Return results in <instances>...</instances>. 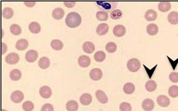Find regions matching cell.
<instances>
[{"label":"cell","mask_w":178,"mask_h":111,"mask_svg":"<svg viewBox=\"0 0 178 111\" xmlns=\"http://www.w3.org/2000/svg\"><path fill=\"white\" fill-rule=\"evenodd\" d=\"M81 21H82V18L80 15L76 12H71L67 15L66 19H65V23L67 26L69 27H76L79 26Z\"/></svg>","instance_id":"obj_1"},{"label":"cell","mask_w":178,"mask_h":111,"mask_svg":"<svg viewBox=\"0 0 178 111\" xmlns=\"http://www.w3.org/2000/svg\"><path fill=\"white\" fill-rule=\"evenodd\" d=\"M127 67L132 72H138L140 68V62L137 58H131L127 63Z\"/></svg>","instance_id":"obj_2"},{"label":"cell","mask_w":178,"mask_h":111,"mask_svg":"<svg viewBox=\"0 0 178 111\" xmlns=\"http://www.w3.org/2000/svg\"><path fill=\"white\" fill-rule=\"evenodd\" d=\"M10 98L14 103H20L23 100L24 95L21 91H15L11 93Z\"/></svg>","instance_id":"obj_3"},{"label":"cell","mask_w":178,"mask_h":111,"mask_svg":"<svg viewBox=\"0 0 178 111\" xmlns=\"http://www.w3.org/2000/svg\"><path fill=\"white\" fill-rule=\"evenodd\" d=\"M6 63L10 64H17L19 61V56L17 53H10L5 58Z\"/></svg>","instance_id":"obj_4"},{"label":"cell","mask_w":178,"mask_h":111,"mask_svg":"<svg viewBox=\"0 0 178 111\" xmlns=\"http://www.w3.org/2000/svg\"><path fill=\"white\" fill-rule=\"evenodd\" d=\"M90 78H91L93 80H99L103 76V73L101 72V70L99 68H94L89 73Z\"/></svg>","instance_id":"obj_5"},{"label":"cell","mask_w":178,"mask_h":111,"mask_svg":"<svg viewBox=\"0 0 178 111\" xmlns=\"http://www.w3.org/2000/svg\"><path fill=\"white\" fill-rule=\"evenodd\" d=\"M126 32V29L123 25H117L113 28V34L115 36L121 37L125 35Z\"/></svg>","instance_id":"obj_6"},{"label":"cell","mask_w":178,"mask_h":111,"mask_svg":"<svg viewBox=\"0 0 178 111\" xmlns=\"http://www.w3.org/2000/svg\"><path fill=\"white\" fill-rule=\"evenodd\" d=\"M155 103L151 99H145L142 103V108L145 111H151L154 109Z\"/></svg>","instance_id":"obj_7"},{"label":"cell","mask_w":178,"mask_h":111,"mask_svg":"<svg viewBox=\"0 0 178 111\" xmlns=\"http://www.w3.org/2000/svg\"><path fill=\"white\" fill-rule=\"evenodd\" d=\"M38 58V52L34 49H30L26 54V60L29 63H34Z\"/></svg>","instance_id":"obj_8"},{"label":"cell","mask_w":178,"mask_h":111,"mask_svg":"<svg viewBox=\"0 0 178 111\" xmlns=\"http://www.w3.org/2000/svg\"><path fill=\"white\" fill-rule=\"evenodd\" d=\"M157 102L161 107H167L170 104V100L166 95H160L157 97Z\"/></svg>","instance_id":"obj_9"},{"label":"cell","mask_w":178,"mask_h":111,"mask_svg":"<svg viewBox=\"0 0 178 111\" xmlns=\"http://www.w3.org/2000/svg\"><path fill=\"white\" fill-rule=\"evenodd\" d=\"M39 94L40 96L45 99L49 98L52 96V89L48 86H43L39 89Z\"/></svg>","instance_id":"obj_10"},{"label":"cell","mask_w":178,"mask_h":111,"mask_svg":"<svg viewBox=\"0 0 178 111\" xmlns=\"http://www.w3.org/2000/svg\"><path fill=\"white\" fill-rule=\"evenodd\" d=\"M91 63L90 58L86 55H82L78 58V64L82 67H88Z\"/></svg>","instance_id":"obj_11"},{"label":"cell","mask_w":178,"mask_h":111,"mask_svg":"<svg viewBox=\"0 0 178 111\" xmlns=\"http://www.w3.org/2000/svg\"><path fill=\"white\" fill-rule=\"evenodd\" d=\"M97 100L101 104H106L108 101V98L105 92L101 90H97L95 92Z\"/></svg>","instance_id":"obj_12"},{"label":"cell","mask_w":178,"mask_h":111,"mask_svg":"<svg viewBox=\"0 0 178 111\" xmlns=\"http://www.w3.org/2000/svg\"><path fill=\"white\" fill-rule=\"evenodd\" d=\"M93 98L91 95H90L89 93H84L80 98V103L84 106H88V105L90 104V103L92 102Z\"/></svg>","instance_id":"obj_13"},{"label":"cell","mask_w":178,"mask_h":111,"mask_svg":"<svg viewBox=\"0 0 178 111\" xmlns=\"http://www.w3.org/2000/svg\"><path fill=\"white\" fill-rule=\"evenodd\" d=\"M158 17L157 12L153 9H149L148 10H147L145 14V18L146 20L147 21H154L156 19V18Z\"/></svg>","instance_id":"obj_14"},{"label":"cell","mask_w":178,"mask_h":111,"mask_svg":"<svg viewBox=\"0 0 178 111\" xmlns=\"http://www.w3.org/2000/svg\"><path fill=\"white\" fill-rule=\"evenodd\" d=\"M82 49L84 52L87 54H91L95 51V45L92 42L86 41L82 45Z\"/></svg>","instance_id":"obj_15"},{"label":"cell","mask_w":178,"mask_h":111,"mask_svg":"<svg viewBox=\"0 0 178 111\" xmlns=\"http://www.w3.org/2000/svg\"><path fill=\"white\" fill-rule=\"evenodd\" d=\"M64 15V10L61 8H56L52 11V17L56 20H60L63 18Z\"/></svg>","instance_id":"obj_16"},{"label":"cell","mask_w":178,"mask_h":111,"mask_svg":"<svg viewBox=\"0 0 178 111\" xmlns=\"http://www.w3.org/2000/svg\"><path fill=\"white\" fill-rule=\"evenodd\" d=\"M109 26L107 23H100L97 27V33L99 35H104L108 32Z\"/></svg>","instance_id":"obj_17"},{"label":"cell","mask_w":178,"mask_h":111,"mask_svg":"<svg viewBox=\"0 0 178 111\" xmlns=\"http://www.w3.org/2000/svg\"><path fill=\"white\" fill-rule=\"evenodd\" d=\"M28 47V42L26 39H21L18 40L15 45V47L19 51H22L26 49Z\"/></svg>","instance_id":"obj_18"},{"label":"cell","mask_w":178,"mask_h":111,"mask_svg":"<svg viewBox=\"0 0 178 111\" xmlns=\"http://www.w3.org/2000/svg\"><path fill=\"white\" fill-rule=\"evenodd\" d=\"M39 66L43 69H46L50 65V60L48 57H42L39 60Z\"/></svg>","instance_id":"obj_19"},{"label":"cell","mask_w":178,"mask_h":111,"mask_svg":"<svg viewBox=\"0 0 178 111\" xmlns=\"http://www.w3.org/2000/svg\"><path fill=\"white\" fill-rule=\"evenodd\" d=\"M168 21L171 24L176 25L178 23V12L176 11L171 12L168 15Z\"/></svg>","instance_id":"obj_20"},{"label":"cell","mask_w":178,"mask_h":111,"mask_svg":"<svg viewBox=\"0 0 178 111\" xmlns=\"http://www.w3.org/2000/svg\"><path fill=\"white\" fill-rule=\"evenodd\" d=\"M147 32L151 36L155 35L158 32V27L157 25L155 23L149 24L147 27Z\"/></svg>","instance_id":"obj_21"},{"label":"cell","mask_w":178,"mask_h":111,"mask_svg":"<svg viewBox=\"0 0 178 111\" xmlns=\"http://www.w3.org/2000/svg\"><path fill=\"white\" fill-rule=\"evenodd\" d=\"M171 8V4L169 2H160L158 4L159 10L165 12L168 11Z\"/></svg>","instance_id":"obj_22"},{"label":"cell","mask_w":178,"mask_h":111,"mask_svg":"<svg viewBox=\"0 0 178 111\" xmlns=\"http://www.w3.org/2000/svg\"><path fill=\"white\" fill-rule=\"evenodd\" d=\"M29 30L31 32L34 34L39 33L40 31V26L39 23L36 22V21H33L29 24Z\"/></svg>","instance_id":"obj_23"},{"label":"cell","mask_w":178,"mask_h":111,"mask_svg":"<svg viewBox=\"0 0 178 111\" xmlns=\"http://www.w3.org/2000/svg\"><path fill=\"white\" fill-rule=\"evenodd\" d=\"M66 108L68 111H77L78 109V103L75 100H70L67 101Z\"/></svg>","instance_id":"obj_24"},{"label":"cell","mask_w":178,"mask_h":111,"mask_svg":"<svg viewBox=\"0 0 178 111\" xmlns=\"http://www.w3.org/2000/svg\"><path fill=\"white\" fill-rule=\"evenodd\" d=\"M10 78L14 81H17V80H20L21 78V72H20V70L17 69H12L10 73Z\"/></svg>","instance_id":"obj_25"},{"label":"cell","mask_w":178,"mask_h":111,"mask_svg":"<svg viewBox=\"0 0 178 111\" xmlns=\"http://www.w3.org/2000/svg\"><path fill=\"white\" fill-rule=\"evenodd\" d=\"M135 91V86L134 84L131 82H127L123 86V91L126 94H132Z\"/></svg>","instance_id":"obj_26"},{"label":"cell","mask_w":178,"mask_h":111,"mask_svg":"<svg viewBox=\"0 0 178 111\" xmlns=\"http://www.w3.org/2000/svg\"><path fill=\"white\" fill-rule=\"evenodd\" d=\"M51 47L55 50H60L63 48V43L58 39L52 40L51 42Z\"/></svg>","instance_id":"obj_27"},{"label":"cell","mask_w":178,"mask_h":111,"mask_svg":"<svg viewBox=\"0 0 178 111\" xmlns=\"http://www.w3.org/2000/svg\"><path fill=\"white\" fill-rule=\"evenodd\" d=\"M14 15V11L11 8L6 7L2 10V16L5 18H10Z\"/></svg>","instance_id":"obj_28"},{"label":"cell","mask_w":178,"mask_h":111,"mask_svg":"<svg viewBox=\"0 0 178 111\" xmlns=\"http://www.w3.org/2000/svg\"><path fill=\"white\" fill-rule=\"evenodd\" d=\"M156 88H157V84H156L154 80H149L146 82L145 88L147 89V91L153 92L155 90Z\"/></svg>","instance_id":"obj_29"},{"label":"cell","mask_w":178,"mask_h":111,"mask_svg":"<svg viewBox=\"0 0 178 111\" xmlns=\"http://www.w3.org/2000/svg\"><path fill=\"white\" fill-rule=\"evenodd\" d=\"M106 53L103 51H97L94 55V58L97 62H102L106 59Z\"/></svg>","instance_id":"obj_30"},{"label":"cell","mask_w":178,"mask_h":111,"mask_svg":"<svg viewBox=\"0 0 178 111\" xmlns=\"http://www.w3.org/2000/svg\"><path fill=\"white\" fill-rule=\"evenodd\" d=\"M117 45L114 42H109L106 45V51L109 53H114V52L117 50Z\"/></svg>","instance_id":"obj_31"},{"label":"cell","mask_w":178,"mask_h":111,"mask_svg":"<svg viewBox=\"0 0 178 111\" xmlns=\"http://www.w3.org/2000/svg\"><path fill=\"white\" fill-rule=\"evenodd\" d=\"M10 32L14 35H19L21 32V27L17 24H12L10 27Z\"/></svg>","instance_id":"obj_32"},{"label":"cell","mask_w":178,"mask_h":111,"mask_svg":"<svg viewBox=\"0 0 178 111\" xmlns=\"http://www.w3.org/2000/svg\"><path fill=\"white\" fill-rule=\"evenodd\" d=\"M96 17L99 21H106L108 18V12L105 11L99 10L96 13Z\"/></svg>","instance_id":"obj_33"},{"label":"cell","mask_w":178,"mask_h":111,"mask_svg":"<svg viewBox=\"0 0 178 111\" xmlns=\"http://www.w3.org/2000/svg\"><path fill=\"white\" fill-rule=\"evenodd\" d=\"M168 95L173 98L178 97V86L176 85L170 86L168 88Z\"/></svg>","instance_id":"obj_34"},{"label":"cell","mask_w":178,"mask_h":111,"mask_svg":"<svg viewBox=\"0 0 178 111\" xmlns=\"http://www.w3.org/2000/svg\"><path fill=\"white\" fill-rule=\"evenodd\" d=\"M122 11L119 10V9H115V10H112L110 12V17L112 19H119L122 17Z\"/></svg>","instance_id":"obj_35"},{"label":"cell","mask_w":178,"mask_h":111,"mask_svg":"<svg viewBox=\"0 0 178 111\" xmlns=\"http://www.w3.org/2000/svg\"><path fill=\"white\" fill-rule=\"evenodd\" d=\"M34 104L31 101H26L23 104L22 108L25 111H32L34 109Z\"/></svg>","instance_id":"obj_36"},{"label":"cell","mask_w":178,"mask_h":111,"mask_svg":"<svg viewBox=\"0 0 178 111\" xmlns=\"http://www.w3.org/2000/svg\"><path fill=\"white\" fill-rule=\"evenodd\" d=\"M119 109L121 111H132V106L127 102H123L120 104Z\"/></svg>","instance_id":"obj_37"},{"label":"cell","mask_w":178,"mask_h":111,"mask_svg":"<svg viewBox=\"0 0 178 111\" xmlns=\"http://www.w3.org/2000/svg\"><path fill=\"white\" fill-rule=\"evenodd\" d=\"M157 66H158V64H156V65H155L154 67L152 68V69H149V68L147 67L145 65V64H143V67H145V69L146 70L147 73V75H148L149 78H151V77H152L153 74H154V73L155 70V69H156V67H157Z\"/></svg>","instance_id":"obj_38"},{"label":"cell","mask_w":178,"mask_h":111,"mask_svg":"<svg viewBox=\"0 0 178 111\" xmlns=\"http://www.w3.org/2000/svg\"><path fill=\"white\" fill-rule=\"evenodd\" d=\"M169 79L172 82L174 83L178 82V73L177 72L171 73L169 75Z\"/></svg>","instance_id":"obj_39"},{"label":"cell","mask_w":178,"mask_h":111,"mask_svg":"<svg viewBox=\"0 0 178 111\" xmlns=\"http://www.w3.org/2000/svg\"><path fill=\"white\" fill-rule=\"evenodd\" d=\"M41 111H54V106L51 104H45L42 106Z\"/></svg>","instance_id":"obj_40"},{"label":"cell","mask_w":178,"mask_h":111,"mask_svg":"<svg viewBox=\"0 0 178 111\" xmlns=\"http://www.w3.org/2000/svg\"><path fill=\"white\" fill-rule=\"evenodd\" d=\"M167 59L168 60V61H169V63L171 64V67H172L173 68V69L175 70L176 69V67H177V64H178V58H177V59L176 60H173V59H171V58L168 56H167Z\"/></svg>","instance_id":"obj_41"},{"label":"cell","mask_w":178,"mask_h":111,"mask_svg":"<svg viewBox=\"0 0 178 111\" xmlns=\"http://www.w3.org/2000/svg\"><path fill=\"white\" fill-rule=\"evenodd\" d=\"M64 4L67 6V8H73L76 4L75 2H64Z\"/></svg>","instance_id":"obj_42"},{"label":"cell","mask_w":178,"mask_h":111,"mask_svg":"<svg viewBox=\"0 0 178 111\" xmlns=\"http://www.w3.org/2000/svg\"><path fill=\"white\" fill-rule=\"evenodd\" d=\"M24 4L27 6V7H33V6L36 4V2H24Z\"/></svg>","instance_id":"obj_43"},{"label":"cell","mask_w":178,"mask_h":111,"mask_svg":"<svg viewBox=\"0 0 178 111\" xmlns=\"http://www.w3.org/2000/svg\"><path fill=\"white\" fill-rule=\"evenodd\" d=\"M7 50V45L4 43H2V54H4Z\"/></svg>","instance_id":"obj_44"},{"label":"cell","mask_w":178,"mask_h":111,"mask_svg":"<svg viewBox=\"0 0 178 111\" xmlns=\"http://www.w3.org/2000/svg\"><path fill=\"white\" fill-rule=\"evenodd\" d=\"M2 111H7V110H5V109H2Z\"/></svg>","instance_id":"obj_45"}]
</instances>
